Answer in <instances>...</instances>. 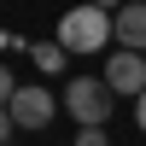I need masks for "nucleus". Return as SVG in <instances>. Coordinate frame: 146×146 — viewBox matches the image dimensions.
<instances>
[{
	"instance_id": "f257e3e1",
	"label": "nucleus",
	"mask_w": 146,
	"mask_h": 146,
	"mask_svg": "<svg viewBox=\"0 0 146 146\" xmlns=\"http://www.w3.org/2000/svg\"><path fill=\"white\" fill-rule=\"evenodd\" d=\"M111 12L105 6H70L64 18H58V47H64V53H100V47H111Z\"/></svg>"
},
{
	"instance_id": "f03ea898",
	"label": "nucleus",
	"mask_w": 146,
	"mask_h": 146,
	"mask_svg": "<svg viewBox=\"0 0 146 146\" xmlns=\"http://www.w3.org/2000/svg\"><path fill=\"white\" fill-rule=\"evenodd\" d=\"M111 105H117V94H111V82H105V76H70V88H64V111L76 117L82 129H105Z\"/></svg>"
},
{
	"instance_id": "7ed1b4c3",
	"label": "nucleus",
	"mask_w": 146,
	"mask_h": 146,
	"mask_svg": "<svg viewBox=\"0 0 146 146\" xmlns=\"http://www.w3.org/2000/svg\"><path fill=\"white\" fill-rule=\"evenodd\" d=\"M105 82H111L117 100H140L146 94V58L135 53V47H117L111 64H105Z\"/></svg>"
},
{
	"instance_id": "20e7f679",
	"label": "nucleus",
	"mask_w": 146,
	"mask_h": 146,
	"mask_svg": "<svg viewBox=\"0 0 146 146\" xmlns=\"http://www.w3.org/2000/svg\"><path fill=\"white\" fill-rule=\"evenodd\" d=\"M6 111H12V123H18V129H47V123H53V111H58V100H53L47 88H18V94L6 100Z\"/></svg>"
},
{
	"instance_id": "39448f33",
	"label": "nucleus",
	"mask_w": 146,
	"mask_h": 146,
	"mask_svg": "<svg viewBox=\"0 0 146 146\" xmlns=\"http://www.w3.org/2000/svg\"><path fill=\"white\" fill-rule=\"evenodd\" d=\"M111 29H117V47L146 53V0H123V6L111 12Z\"/></svg>"
},
{
	"instance_id": "423d86ee",
	"label": "nucleus",
	"mask_w": 146,
	"mask_h": 146,
	"mask_svg": "<svg viewBox=\"0 0 146 146\" xmlns=\"http://www.w3.org/2000/svg\"><path fill=\"white\" fill-rule=\"evenodd\" d=\"M29 58H35V70H64V47H58V41H41V47H29Z\"/></svg>"
},
{
	"instance_id": "0eeeda50",
	"label": "nucleus",
	"mask_w": 146,
	"mask_h": 146,
	"mask_svg": "<svg viewBox=\"0 0 146 146\" xmlns=\"http://www.w3.org/2000/svg\"><path fill=\"white\" fill-rule=\"evenodd\" d=\"M12 94H18V82H12V70H6V64H0V105H6V100H12Z\"/></svg>"
},
{
	"instance_id": "6e6552de",
	"label": "nucleus",
	"mask_w": 146,
	"mask_h": 146,
	"mask_svg": "<svg viewBox=\"0 0 146 146\" xmlns=\"http://www.w3.org/2000/svg\"><path fill=\"white\" fill-rule=\"evenodd\" d=\"M12 129H18V123H12V111L0 105V146H12Z\"/></svg>"
},
{
	"instance_id": "1a4fd4ad",
	"label": "nucleus",
	"mask_w": 146,
	"mask_h": 146,
	"mask_svg": "<svg viewBox=\"0 0 146 146\" xmlns=\"http://www.w3.org/2000/svg\"><path fill=\"white\" fill-rule=\"evenodd\" d=\"M76 146H105V129H82V135H76Z\"/></svg>"
},
{
	"instance_id": "9d476101",
	"label": "nucleus",
	"mask_w": 146,
	"mask_h": 146,
	"mask_svg": "<svg viewBox=\"0 0 146 146\" xmlns=\"http://www.w3.org/2000/svg\"><path fill=\"white\" fill-rule=\"evenodd\" d=\"M135 123H140V135H146V94L135 100Z\"/></svg>"
},
{
	"instance_id": "9b49d317",
	"label": "nucleus",
	"mask_w": 146,
	"mask_h": 146,
	"mask_svg": "<svg viewBox=\"0 0 146 146\" xmlns=\"http://www.w3.org/2000/svg\"><path fill=\"white\" fill-rule=\"evenodd\" d=\"M94 6H105V12H117V6H123V0H94Z\"/></svg>"
}]
</instances>
